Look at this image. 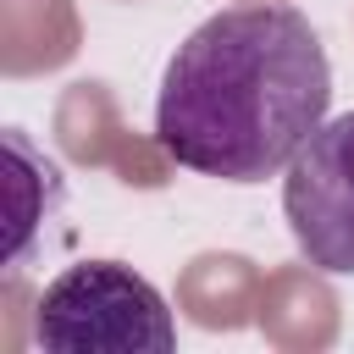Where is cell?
Returning a JSON list of instances; mask_svg holds the SVG:
<instances>
[{
    "label": "cell",
    "instance_id": "cell-1",
    "mask_svg": "<svg viewBox=\"0 0 354 354\" xmlns=\"http://www.w3.org/2000/svg\"><path fill=\"white\" fill-rule=\"evenodd\" d=\"M332 105V61L293 6H232L199 22L160 72V149L221 183L277 177Z\"/></svg>",
    "mask_w": 354,
    "mask_h": 354
},
{
    "label": "cell",
    "instance_id": "cell-2",
    "mask_svg": "<svg viewBox=\"0 0 354 354\" xmlns=\"http://www.w3.org/2000/svg\"><path fill=\"white\" fill-rule=\"evenodd\" d=\"M33 343L50 354H171L177 326L149 277L122 260H77L44 288Z\"/></svg>",
    "mask_w": 354,
    "mask_h": 354
},
{
    "label": "cell",
    "instance_id": "cell-3",
    "mask_svg": "<svg viewBox=\"0 0 354 354\" xmlns=\"http://www.w3.org/2000/svg\"><path fill=\"white\" fill-rule=\"evenodd\" d=\"M282 216L315 271L354 277V111L321 122L288 160Z\"/></svg>",
    "mask_w": 354,
    "mask_h": 354
},
{
    "label": "cell",
    "instance_id": "cell-4",
    "mask_svg": "<svg viewBox=\"0 0 354 354\" xmlns=\"http://www.w3.org/2000/svg\"><path fill=\"white\" fill-rule=\"evenodd\" d=\"M6 160H11V249H6V271H22V254L39 232V221L55 216L61 205V171L55 160H44L22 127H6Z\"/></svg>",
    "mask_w": 354,
    "mask_h": 354
}]
</instances>
